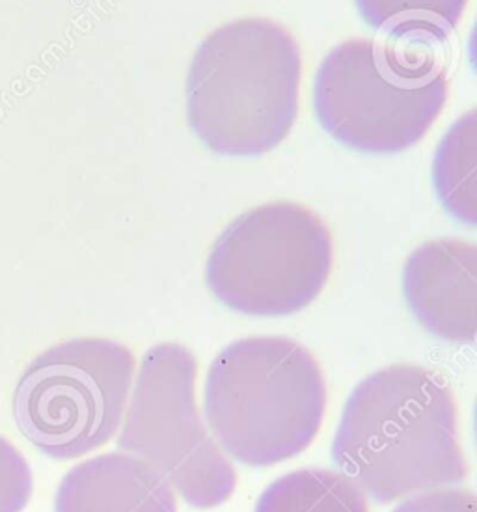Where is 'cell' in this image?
Here are the masks:
<instances>
[{
    "label": "cell",
    "instance_id": "cell-1",
    "mask_svg": "<svg viewBox=\"0 0 477 512\" xmlns=\"http://www.w3.org/2000/svg\"><path fill=\"white\" fill-rule=\"evenodd\" d=\"M334 460L379 503L463 483L470 475L457 401L444 375L390 365L362 380L336 431Z\"/></svg>",
    "mask_w": 477,
    "mask_h": 512
},
{
    "label": "cell",
    "instance_id": "cell-2",
    "mask_svg": "<svg viewBox=\"0 0 477 512\" xmlns=\"http://www.w3.org/2000/svg\"><path fill=\"white\" fill-rule=\"evenodd\" d=\"M300 71L299 43L273 19L246 17L217 28L187 75L192 131L222 155L271 151L297 120Z\"/></svg>",
    "mask_w": 477,
    "mask_h": 512
},
{
    "label": "cell",
    "instance_id": "cell-3",
    "mask_svg": "<svg viewBox=\"0 0 477 512\" xmlns=\"http://www.w3.org/2000/svg\"><path fill=\"white\" fill-rule=\"evenodd\" d=\"M327 395L321 365L306 347L289 337H246L209 367L205 418L224 453L265 468L312 445Z\"/></svg>",
    "mask_w": 477,
    "mask_h": 512
},
{
    "label": "cell",
    "instance_id": "cell-4",
    "mask_svg": "<svg viewBox=\"0 0 477 512\" xmlns=\"http://www.w3.org/2000/svg\"><path fill=\"white\" fill-rule=\"evenodd\" d=\"M448 90L446 66L433 47L349 40L317 71L315 112L347 148L396 153L429 133Z\"/></svg>",
    "mask_w": 477,
    "mask_h": 512
},
{
    "label": "cell",
    "instance_id": "cell-5",
    "mask_svg": "<svg viewBox=\"0 0 477 512\" xmlns=\"http://www.w3.org/2000/svg\"><path fill=\"white\" fill-rule=\"evenodd\" d=\"M135 380V356L103 337L58 343L32 360L14 391L19 432L56 460L109 444L122 425Z\"/></svg>",
    "mask_w": 477,
    "mask_h": 512
},
{
    "label": "cell",
    "instance_id": "cell-6",
    "mask_svg": "<svg viewBox=\"0 0 477 512\" xmlns=\"http://www.w3.org/2000/svg\"><path fill=\"white\" fill-rule=\"evenodd\" d=\"M332 261V235L314 211L293 202L265 203L220 233L207 261V283L232 310L280 317L321 295Z\"/></svg>",
    "mask_w": 477,
    "mask_h": 512
},
{
    "label": "cell",
    "instance_id": "cell-7",
    "mask_svg": "<svg viewBox=\"0 0 477 512\" xmlns=\"http://www.w3.org/2000/svg\"><path fill=\"white\" fill-rule=\"evenodd\" d=\"M198 364L187 347L159 343L144 354L118 447L144 460L196 509L232 498L237 475L196 406Z\"/></svg>",
    "mask_w": 477,
    "mask_h": 512
},
{
    "label": "cell",
    "instance_id": "cell-8",
    "mask_svg": "<svg viewBox=\"0 0 477 512\" xmlns=\"http://www.w3.org/2000/svg\"><path fill=\"white\" fill-rule=\"evenodd\" d=\"M403 289L416 319L450 343H474L477 248L461 239L422 244L407 259Z\"/></svg>",
    "mask_w": 477,
    "mask_h": 512
},
{
    "label": "cell",
    "instance_id": "cell-9",
    "mask_svg": "<svg viewBox=\"0 0 477 512\" xmlns=\"http://www.w3.org/2000/svg\"><path fill=\"white\" fill-rule=\"evenodd\" d=\"M55 512H178V499L144 460L107 453L75 466L62 479Z\"/></svg>",
    "mask_w": 477,
    "mask_h": 512
},
{
    "label": "cell",
    "instance_id": "cell-10",
    "mask_svg": "<svg viewBox=\"0 0 477 512\" xmlns=\"http://www.w3.org/2000/svg\"><path fill=\"white\" fill-rule=\"evenodd\" d=\"M356 6L394 43L435 47L459 25L468 0H356Z\"/></svg>",
    "mask_w": 477,
    "mask_h": 512
},
{
    "label": "cell",
    "instance_id": "cell-11",
    "mask_svg": "<svg viewBox=\"0 0 477 512\" xmlns=\"http://www.w3.org/2000/svg\"><path fill=\"white\" fill-rule=\"evenodd\" d=\"M256 512H369V507L364 490L347 475L304 468L274 481Z\"/></svg>",
    "mask_w": 477,
    "mask_h": 512
},
{
    "label": "cell",
    "instance_id": "cell-12",
    "mask_svg": "<svg viewBox=\"0 0 477 512\" xmlns=\"http://www.w3.org/2000/svg\"><path fill=\"white\" fill-rule=\"evenodd\" d=\"M446 207L468 224L476 222V112H468L444 138L435 164Z\"/></svg>",
    "mask_w": 477,
    "mask_h": 512
},
{
    "label": "cell",
    "instance_id": "cell-13",
    "mask_svg": "<svg viewBox=\"0 0 477 512\" xmlns=\"http://www.w3.org/2000/svg\"><path fill=\"white\" fill-rule=\"evenodd\" d=\"M32 496V472L15 445L0 436V512H21Z\"/></svg>",
    "mask_w": 477,
    "mask_h": 512
},
{
    "label": "cell",
    "instance_id": "cell-14",
    "mask_svg": "<svg viewBox=\"0 0 477 512\" xmlns=\"http://www.w3.org/2000/svg\"><path fill=\"white\" fill-rule=\"evenodd\" d=\"M394 512H477V499L466 488H437L410 496Z\"/></svg>",
    "mask_w": 477,
    "mask_h": 512
}]
</instances>
